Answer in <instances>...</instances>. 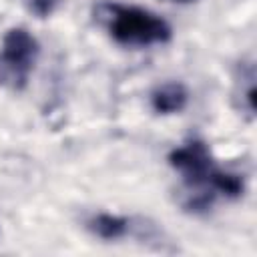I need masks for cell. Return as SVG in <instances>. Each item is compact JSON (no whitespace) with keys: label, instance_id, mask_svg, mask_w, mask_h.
I'll list each match as a JSON object with an SVG mask.
<instances>
[{"label":"cell","instance_id":"2","mask_svg":"<svg viewBox=\"0 0 257 257\" xmlns=\"http://www.w3.org/2000/svg\"><path fill=\"white\" fill-rule=\"evenodd\" d=\"M169 163L173 169H177L187 185L191 187H209L211 191V175L215 171L211 153L203 141H189L187 145L175 149L169 155Z\"/></svg>","mask_w":257,"mask_h":257},{"label":"cell","instance_id":"4","mask_svg":"<svg viewBox=\"0 0 257 257\" xmlns=\"http://www.w3.org/2000/svg\"><path fill=\"white\" fill-rule=\"evenodd\" d=\"M187 88L177 82V80H171V82H165L161 86H157L151 94V102H153V108L161 114H171V112H179L185 108L187 104Z\"/></svg>","mask_w":257,"mask_h":257},{"label":"cell","instance_id":"5","mask_svg":"<svg viewBox=\"0 0 257 257\" xmlns=\"http://www.w3.org/2000/svg\"><path fill=\"white\" fill-rule=\"evenodd\" d=\"M90 229L102 239H118L128 231V219L102 213L90 221Z\"/></svg>","mask_w":257,"mask_h":257},{"label":"cell","instance_id":"7","mask_svg":"<svg viewBox=\"0 0 257 257\" xmlns=\"http://www.w3.org/2000/svg\"><path fill=\"white\" fill-rule=\"evenodd\" d=\"M179 2H187V0H179Z\"/></svg>","mask_w":257,"mask_h":257},{"label":"cell","instance_id":"6","mask_svg":"<svg viewBox=\"0 0 257 257\" xmlns=\"http://www.w3.org/2000/svg\"><path fill=\"white\" fill-rule=\"evenodd\" d=\"M54 6H56V0H30V10L40 18L48 16L54 10Z\"/></svg>","mask_w":257,"mask_h":257},{"label":"cell","instance_id":"3","mask_svg":"<svg viewBox=\"0 0 257 257\" xmlns=\"http://www.w3.org/2000/svg\"><path fill=\"white\" fill-rule=\"evenodd\" d=\"M38 56L36 38L24 28H10L2 40L0 60L18 80H26Z\"/></svg>","mask_w":257,"mask_h":257},{"label":"cell","instance_id":"1","mask_svg":"<svg viewBox=\"0 0 257 257\" xmlns=\"http://www.w3.org/2000/svg\"><path fill=\"white\" fill-rule=\"evenodd\" d=\"M100 10H104L112 38L120 44L147 46L155 42H167L171 38L169 24L149 10L118 4H104Z\"/></svg>","mask_w":257,"mask_h":257}]
</instances>
